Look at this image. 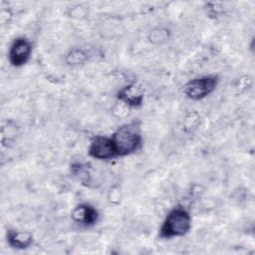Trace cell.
Returning a JSON list of instances; mask_svg holds the SVG:
<instances>
[{
    "mask_svg": "<svg viewBox=\"0 0 255 255\" xmlns=\"http://www.w3.org/2000/svg\"><path fill=\"white\" fill-rule=\"evenodd\" d=\"M199 115L196 112H190L183 120V128L187 131H192L199 125Z\"/></svg>",
    "mask_w": 255,
    "mask_h": 255,
    "instance_id": "cell-11",
    "label": "cell"
},
{
    "mask_svg": "<svg viewBox=\"0 0 255 255\" xmlns=\"http://www.w3.org/2000/svg\"><path fill=\"white\" fill-rule=\"evenodd\" d=\"M118 157L130 155L140 149L143 138L138 123L132 122L122 125L111 135Z\"/></svg>",
    "mask_w": 255,
    "mask_h": 255,
    "instance_id": "cell-1",
    "label": "cell"
},
{
    "mask_svg": "<svg viewBox=\"0 0 255 255\" xmlns=\"http://www.w3.org/2000/svg\"><path fill=\"white\" fill-rule=\"evenodd\" d=\"M192 226V218L190 212L183 206H175L171 208L158 229V236L161 239H173L186 235Z\"/></svg>",
    "mask_w": 255,
    "mask_h": 255,
    "instance_id": "cell-2",
    "label": "cell"
},
{
    "mask_svg": "<svg viewBox=\"0 0 255 255\" xmlns=\"http://www.w3.org/2000/svg\"><path fill=\"white\" fill-rule=\"evenodd\" d=\"M88 154L97 160H111L117 158V151L111 136L96 135L88 146Z\"/></svg>",
    "mask_w": 255,
    "mask_h": 255,
    "instance_id": "cell-5",
    "label": "cell"
},
{
    "mask_svg": "<svg viewBox=\"0 0 255 255\" xmlns=\"http://www.w3.org/2000/svg\"><path fill=\"white\" fill-rule=\"evenodd\" d=\"M219 77L217 75H204L193 78L183 86L184 96L191 101H201L209 97L217 88Z\"/></svg>",
    "mask_w": 255,
    "mask_h": 255,
    "instance_id": "cell-3",
    "label": "cell"
},
{
    "mask_svg": "<svg viewBox=\"0 0 255 255\" xmlns=\"http://www.w3.org/2000/svg\"><path fill=\"white\" fill-rule=\"evenodd\" d=\"M171 37V31L165 27H155L148 33V40L155 45H161L166 43Z\"/></svg>",
    "mask_w": 255,
    "mask_h": 255,
    "instance_id": "cell-10",
    "label": "cell"
},
{
    "mask_svg": "<svg viewBox=\"0 0 255 255\" xmlns=\"http://www.w3.org/2000/svg\"><path fill=\"white\" fill-rule=\"evenodd\" d=\"M33 53L32 42L24 36L16 37L8 49V61L14 68L25 66L31 59Z\"/></svg>",
    "mask_w": 255,
    "mask_h": 255,
    "instance_id": "cell-4",
    "label": "cell"
},
{
    "mask_svg": "<svg viewBox=\"0 0 255 255\" xmlns=\"http://www.w3.org/2000/svg\"><path fill=\"white\" fill-rule=\"evenodd\" d=\"M71 218L76 224L89 228L95 226L98 223L100 219V213L99 210L91 203L83 202L77 204L72 209Z\"/></svg>",
    "mask_w": 255,
    "mask_h": 255,
    "instance_id": "cell-7",
    "label": "cell"
},
{
    "mask_svg": "<svg viewBox=\"0 0 255 255\" xmlns=\"http://www.w3.org/2000/svg\"><path fill=\"white\" fill-rule=\"evenodd\" d=\"M116 97L120 103L131 109L141 107L144 102L143 89L136 83H129L123 86L117 92Z\"/></svg>",
    "mask_w": 255,
    "mask_h": 255,
    "instance_id": "cell-6",
    "label": "cell"
},
{
    "mask_svg": "<svg viewBox=\"0 0 255 255\" xmlns=\"http://www.w3.org/2000/svg\"><path fill=\"white\" fill-rule=\"evenodd\" d=\"M89 60L88 52L83 48H73L65 55V64L69 67L85 65Z\"/></svg>",
    "mask_w": 255,
    "mask_h": 255,
    "instance_id": "cell-9",
    "label": "cell"
},
{
    "mask_svg": "<svg viewBox=\"0 0 255 255\" xmlns=\"http://www.w3.org/2000/svg\"><path fill=\"white\" fill-rule=\"evenodd\" d=\"M6 242L12 249L26 250L32 247L34 243V237L30 231L8 229L6 232Z\"/></svg>",
    "mask_w": 255,
    "mask_h": 255,
    "instance_id": "cell-8",
    "label": "cell"
}]
</instances>
